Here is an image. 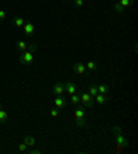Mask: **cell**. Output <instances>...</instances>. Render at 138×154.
<instances>
[{"label": "cell", "mask_w": 138, "mask_h": 154, "mask_svg": "<svg viewBox=\"0 0 138 154\" xmlns=\"http://www.w3.org/2000/svg\"><path fill=\"white\" fill-rule=\"evenodd\" d=\"M22 29H24V33L28 36V38H32V36L35 35V31H36L35 25H33L32 22H25Z\"/></svg>", "instance_id": "5b68a950"}, {"label": "cell", "mask_w": 138, "mask_h": 154, "mask_svg": "<svg viewBox=\"0 0 138 154\" xmlns=\"http://www.w3.org/2000/svg\"><path fill=\"white\" fill-rule=\"evenodd\" d=\"M108 100H109L108 94H102V93H97V96L94 97V101H97V103L101 104V106L106 104V103H108Z\"/></svg>", "instance_id": "9c48e42d"}, {"label": "cell", "mask_w": 138, "mask_h": 154, "mask_svg": "<svg viewBox=\"0 0 138 154\" xmlns=\"http://www.w3.org/2000/svg\"><path fill=\"white\" fill-rule=\"evenodd\" d=\"M8 119V114L3 110H0V124H4V122H7Z\"/></svg>", "instance_id": "e0dca14e"}, {"label": "cell", "mask_w": 138, "mask_h": 154, "mask_svg": "<svg viewBox=\"0 0 138 154\" xmlns=\"http://www.w3.org/2000/svg\"><path fill=\"white\" fill-rule=\"evenodd\" d=\"M65 92V86H64V82H57L55 85L53 86V93L60 96V94H64Z\"/></svg>", "instance_id": "ba28073f"}, {"label": "cell", "mask_w": 138, "mask_h": 154, "mask_svg": "<svg viewBox=\"0 0 138 154\" xmlns=\"http://www.w3.org/2000/svg\"><path fill=\"white\" fill-rule=\"evenodd\" d=\"M24 24H25V20L22 17H14V18H13V25H14L15 28L22 29Z\"/></svg>", "instance_id": "8fae6325"}, {"label": "cell", "mask_w": 138, "mask_h": 154, "mask_svg": "<svg viewBox=\"0 0 138 154\" xmlns=\"http://www.w3.org/2000/svg\"><path fill=\"white\" fill-rule=\"evenodd\" d=\"M87 93H89L90 96L95 97L97 93H98V89H97V86H95V85H90L89 88H87Z\"/></svg>", "instance_id": "9a60e30c"}, {"label": "cell", "mask_w": 138, "mask_h": 154, "mask_svg": "<svg viewBox=\"0 0 138 154\" xmlns=\"http://www.w3.org/2000/svg\"><path fill=\"white\" fill-rule=\"evenodd\" d=\"M6 17H7V15H6V11L0 10V21H4V20H6Z\"/></svg>", "instance_id": "d4e9b609"}, {"label": "cell", "mask_w": 138, "mask_h": 154, "mask_svg": "<svg viewBox=\"0 0 138 154\" xmlns=\"http://www.w3.org/2000/svg\"><path fill=\"white\" fill-rule=\"evenodd\" d=\"M25 153L28 154H42V149H33V150H29V151H25Z\"/></svg>", "instance_id": "603a6c76"}, {"label": "cell", "mask_w": 138, "mask_h": 154, "mask_svg": "<svg viewBox=\"0 0 138 154\" xmlns=\"http://www.w3.org/2000/svg\"><path fill=\"white\" fill-rule=\"evenodd\" d=\"M71 101H72V104H75V106H78V104L80 103V96H79L78 93L71 94Z\"/></svg>", "instance_id": "ac0fdd59"}, {"label": "cell", "mask_w": 138, "mask_h": 154, "mask_svg": "<svg viewBox=\"0 0 138 154\" xmlns=\"http://www.w3.org/2000/svg\"><path fill=\"white\" fill-rule=\"evenodd\" d=\"M97 89H98V93L108 94V92H109V89H110V86H109V85H105V83H102V85H98V86H97Z\"/></svg>", "instance_id": "5bb4252c"}, {"label": "cell", "mask_w": 138, "mask_h": 154, "mask_svg": "<svg viewBox=\"0 0 138 154\" xmlns=\"http://www.w3.org/2000/svg\"><path fill=\"white\" fill-rule=\"evenodd\" d=\"M26 144L25 143H21V144H18V150H19V153H25L26 151Z\"/></svg>", "instance_id": "cb8c5ba5"}, {"label": "cell", "mask_w": 138, "mask_h": 154, "mask_svg": "<svg viewBox=\"0 0 138 154\" xmlns=\"http://www.w3.org/2000/svg\"><path fill=\"white\" fill-rule=\"evenodd\" d=\"M24 143L28 147H33V146H36V140H35V137H32V136H25Z\"/></svg>", "instance_id": "4fadbf2b"}, {"label": "cell", "mask_w": 138, "mask_h": 154, "mask_svg": "<svg viewBox=\"0 0 138 154\" xmlns=\"http://www.w3.org/2000/svg\"><path fill=\"white\" fill-rule=\"evenodd\" d=\"M19 63L24 65H31L33 63V53H31L29 50L21 51V54H19Z\"/></svg>", "instance_id": "3957f363"}, {"label": "cell", "mask_w": 138, "mask_h": 154, "mask_svg": "<svg viewBox=\"0 0 138 154\" xmlns=\"http://www.w3.org/2000/svg\"><path fill=\"white\" fill-rule=\"evenodd\" d=\"M84 110H86L84 106H78V107L75 108V119H76L75 124H76V126H79V128H84V126L87 125Z\"/></svg>", "instance_id": "7a4b0ae2"}, {"label": "cell", "mask_w": 138, "mask_h": 154, "mask_svg": "<svg viewBox=\"0 0 138 154\" xmlns=\"http://www.w3.org/2000/svg\"><path fill=\"white\" fill-rule=\"evenodd\" d=\"M113 135H115V139H116V143H117V153L122 151V147H128V140L123 136V133H122V129L119 128L117 125L113 126Z\"/></svg>", "instance_id": "6da1fadb"}, {"label": "cell", "mask_w": 138, "mask_h": 154, "mask_svg": "<svg viewBox=\"0 0 138 154\" xmlns=\"http://www.w3.org/2000/svg\"><path fill=\"white\" fill-rule=\"evenodd\" d=\"M117 3L120 4L123 8H127V7H130V6H133V4H134V0H119Z\"/></svg>", "instance_id": "2e32d148"}, {"label": "cell", "mask_w": 138, "mask_h": 154, "mask_svg": "<svg viewBox=\"0 0 138 154\" xmlns=\"http://www.w3.org/2000/svg\"><path fill=\"white\" fill-rule=\"evenodd\" d=\"M64 86H65V90H66L69 94H75V93H76V90H78V89H76V85H75L72 81H68V82H65Z\"/></svg>", "instance_id": "30bf717a"}, {"label": "cell", "mask_w": 138, "mask_h": 154, "mask_svg": "<svg viewBox=\"0 0 138 154\" xmlns=\"http://www.w3.org/2000/svg\"><path fill=\"white\" fill-rule=\"evenodd\" d=\"M50 115H51V117H53V118H57L58 115H60V110H58L57 107L51 108V111H50Z\"/></svg>", "instance_id": "44dd1931"}, {"label": "cell", "mask_w": 138, "mask_h": 154, "mask_svg": "<svg viewBox=\"0 0 138 154\" xmlns=\"http://www.w3.org/2000/svg\"><path fill=\"white\" fill-rule=\"evenodd\" d=\"M75 4H76L78 7H81V6L84 4V2H83V0H75Z\"/></svg>", "instance_id": "484cf974"}, {"label": "cell", "mask_w": 138, "mask_h": 154, "mask_svg": "<svg viewBox=\"0 0 138 154\" xmlns=\"http://www.w3.org/2000/svg\"><path fill=\"white\" fill-rule=\"evenodd\" d=\"M0 110H1V104H0Z\"/></svg>", "instance_id": "4316f807"}, {"label": "cell", "mask_w": 138, "mask_h": 154, "mask_svg": "<svg viewBox=\"0 0 138 154\" xmlns=\"http://www.w3.org/2000/svg\"><path fill=\"white\" fill-rule=\"evenodd\" d=\"M36 49H37V46H36V43H31V45H28V47H26V50H29L31 53H35Z\"/></svg>", "instance_id": "7402d4cb"}, {"label": "cell", "mask_w": 138, "mask_h": 154, "mask_svg": "<svg viewBox=\"0 0 138 154\" xmlns=\"http://www.w3.org/2000/svg\"><path fill=\"white\" fill-rule=\"evenodd\" d=\"M54 106L58 108V110H62V108L66 107V100H65L64 94H60L54 99Z\"/></svg>", "instance_id": "52a82bcc"}, {"label": "cell", "mask_w": 138, "mask_h": 154, "mask_svg": "<svg viewBox=\"0 0 138 154\" xmlns=\"http://www.w3.org/2000/svg\"><path fill=\"white\" fill-rule=\"evenodd\" d=\"M26 47H28V43L24 42V40H18V42L15 43V49H17L18 51H25Z\"/></svg>", "instance_id": "7c38bea8"}, {"label": "cell", "mask_w": 138, "mask_h": 154, "mask_svg": "<svg viewBox=\"0 0 138 154\" xmlns=\"http://www.w3.org/2000/svg\"><path fill=\"white\" fill-rule=\"evenodd\" d=\"M79 96H80V101L83 103V106L84 107H92L94 106V97L90 96L87 92H81V93H79Z\"/></svg>", "instance_id": "277c9868"}, {"label": "cell", "mask_w": 138, "mask_h": 154, "mask_svg": "<svg viewBox=\"0 0 138 154\" xmlns=\"http://www.w3.org/2000/svg\"><path fill=\"white\" fill-rule=\"evenodd\" d=\"M72 71H73L75 74H78V75L84 76V75H86V71H87V68H86V65L81 64V63H75L73 67H72Z\"/></svg>", "instance_id": "8992f818"}, {"label": "cell", "mask_w": 138, "mask_h": 154, "mask_svg": "<svg viewBox=\"0 0 138 154\" xmlns=\"http://www.w3.org/2000/svg\"><path fill=\"white\" fill-rule=\"evenodd\" d=\"M113 10L116 11V13H119V14H123V13H124V10H126V8H123V7H122V6H120V4H119V3H115V4H113Z\"/></svg>", "instance_id": "ffe728a7"}, {"label": "cell", "mask_w": 138, "mask_h": 154, "mask_svg": "<svg viewBox=\"0 0 138 154\" xmlns=\"http://www.w3.org/2000/svg\"><path fill=\"white\" fill-rule=\"evenodd\" d=\"M86 68L89 69V71H95V68H97L95 61H89V63L86 64Z\"/></svg>", "instance_id": "d6986e66"}]
</instances>
